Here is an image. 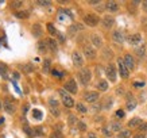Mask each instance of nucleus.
I'll list each match as a JSON object with an SVG mask.
<instances>
[{
    "label": "nucleus",
    "mask_w": 147,
    "mask_h": 138,
    "mask_svg": "<svg viewBox=\"0 0 147 138\" xmlns=\"http://www.w3.org/2000/svg\"><path fill=\"white\" fill-rule=\"evenodd\" d=\"M50 64H51L50 60H45V63H43V72L45 73H47L50 71Z\"/></svg>",
    "instance_id": "33"
},
{
    "label": "nucleus",
    "mask_w": 147,
    "mask_h": 138,
    "mask_svg": "<svg viewBox=\"0 0 147 138\" xmlns=\"http://www.w3.org/2000/svg\"><path fill=\"white\" fill-rule=\"evenodd\" d=\"M38 4L43 5V7H49V5H51V1H47V0H45V1H43V0H39V1H38Z\"/></svg>",
    "instance_id": "41"
},
{
    "label": "nucleus",
    "mask_w": 147,
    "mask_h": 138,
    "mask_svg": "<svg viewBox=\"0 0 147 138\" xmlns=\"http://www.w3.org/2000/svg\"><path fill=\"white\" fill-rule=\"evenodd\" d=\"M105 75H107L108 80L109 81H116V77H117V72H116V68L113 64H109V65H107V68H105Z\"/></svg>",
    "instance_id": "6"
},
{
    "label": "nucleus",
    "mask_w": 147,
    "mask_h": 138,
    "mask_svg": "<svg viewBox=\"0 0 147 138\" xmlns=\"http://www.w3.org/2000/svg\"><path fill=\"white\" fill-rule=\"evenodd\" d=\"M140 131H147V123H142V125L138 127Z\"/></svg>",
    "instance_id": "45"
},
{
    "label": "nucleus",
    "mask_w": 147,
    "mask_h": 138,
    "mask_svg": "<svg viewBox=\"0 0 147 138\" xmlns=\"http://www.w3.org/2000/svg\"><path fill=\"white\" fill-rule=\"evenodd\" d=\"M109 129H111L112 131H119V133H120L121 131V125L119 123V122H111V123H109Z\"/></svg>",
    "instance_id": "24"
},
{
    "label": "nucleus",
    "mask_w": 147,
    "mask_h": 138,
    "mask_svg": "<svg viewBox=\"0 0 147 138\" xmlns=\"http://www.w3.org/2000/svg\"><path fill=\"white\" fill-rule=\"evenodd\" d=\"M47 31L50 33V35H57L58 34L57 30H55V27H54L51 23H47Z\"/></svg>",
    "instance_id": "30"
},
{
    "label": "nucleus",
    "mask_w": 147,
    "mask_h": 138,
    "mask_svg": "<svg viewBox=\"0 0 147 138\" xmlns=\"http://www.w3.org/2000/svg\"><path fill=\"white\" fill-rule=\"evenodd\" d=\"M98 96H100L98 92H96V91H90V92H85L84 99H85V102H88V103H94L98 99Z\"/></svg>",
    "instance_id": "10"
},
{
    "label": "nucleus",
    "mask_w": 147,
    "mask_h": 138,
    "mask_svg": "<svg viewBox=\"0 0 147 138\" xmlns=\"http://www.w3.org/2000/svg\"><path fill=\"white\" fill-rule=\"evenodd\" d=\"M101 24L104 29H112V26L115 24V18L112 16V15H105L104 18L101 19Z\"/></svg>",
    "instance_id": "7"
},
{
    "label": "nucleus",
    "mask_w": 147,
    "mask_h": 138,
    "mask_svg": "<svg viewBox=\"0 0 147 138\" xmlns=\"http://www.w3.org/2000/svg\"><path fill=\"white\" fill-rule=\"evenodd\" d=\"M112 39L115 41L116 44H123L124 42V34L121 30H115L112 33Z\"/></svg>",
    "instance_id": "14"
},
{
    "label": "nucleus",
    "mask_w": 147,
    "mask_h": 138,
    "mask_svg": "<svg viewBox=\"0 0 147 138\" xmlns=\"http://www.w3.org/2000/svg\"><path fill=\"white\" fill-rule=\"evenodd\" d=\"M101 133L105 135L107 138H111L112 134H113V131H112L109 127H107V126H104V127H101Z\"/></svg>",
    "instance_id": "25"
},
{
    "label": "nucleus",
    "mask_w": 147,
    "mask_h": 138,
    "mask_svg": "<svg viewBox=\"0 0 147 138\" xmlns=\"http://www.w3.org/2000/svg\"><path fill=\"white\" fill-rule=\"evenodd\" d=\"M1 108H4V106H3V103H1V100H0V110Z\"/></svg>",
    "instance_id": "54"
},
{
    "label": "nucleus",
    "mask_w": 147,
    "mask_h": 138,
    "mask_svg": "<svg viewBox=\"0 0 147 138\" xmlns=\"http://www.w3.org/2000/svg\"><path fill=\"white\" fill-rule=\"evenodd\" d=\"M104 7H105V10H107L108 12H116L119 10V3L113 1V0H109V1H105Z\"/></svg>",
    "instance_id": "12"
},
{
    "label": "nucleus",
    "mask_w": 147,
    "mask_h": 138,
    "mask_svg": "<svg viewBox=\"0 0 147 138\" xmlns=\"http://www.w3.org/2000/svg\"><path fill=\"white\" fill-rule=\"evenodd\" d=\"M96 88H97L98 91H101V92L107 91L108 89V81L107 80H98L97 84H96Z\"/></svg>",
    "instance_id": "20"
},
{
    "label": "nucleus",
    "mask_w": 147,
    "mask_h": 138,
    "mask_svg": "<svg viewBox=\"0 0 147 138\" xmlns=\"http://www.w3.org/2000/svg\"><path fill=\"white\" fill-rule=\"evenodd\" d=\"M32 35L35 37V38H39L40 35H42V27H40V24H34L32 26Z\"/></svg>",
    "instance_id": "21"
},
{
    "label": "nucleus",
    "mask_w": 147,
    "mask_h": 138,
    "mask_svg": "<svg viewBox=\"0 0 147 138\" xmlns=\"http://www.w3.org/2000/svg\"><path fill=\"white\" fill-rule=\"evenodd\" d=\"M125 99H127V103H125L127 110H128V111H132V110H135V107H136V100L134 99V96H132L131 94H127Z\"/></svg>",
    "instance_id": "13"
},
{
    "label": "nucleus",
    "mask_w": 147,
    "mask_h": 138,
    "mask_svg": "<svg viewBox=\"0 0 147 138\" xmlns=\"http://www.w3.org/2000/svg\"><path fill=\"white\" fill-rule=\"evenodd\" d=\"M50 112H51L54 116L59 115V110H58V108H53V107H50Z\"/></svg>",
    "instance_id": "43"
},
{
    "label": "nucleus",
    "mask_w": 147,
    "mask_h": 138,
    "mask_svg": "<svg viewBox=\"0 0 147 138\" xmlns=\"http://www.w3.org/2000/svg\"><path fill=\"white\" fill-rule=\"evenodd\" d=\"M57 35H58V38H59V41H61V42H63V41H65V38H63L62 34H59V33H58Z\"/></svg>",
    "instance_id": "50"
},
{
    "label": "nucleus",
    "mask_w": 147,
    "mask_h": 138,
    "mask_svg": "<svg viewBox=\"0 0 147 138\" xmlns=\"http://www.w3.org/2000/svg\"><path fill=\"white\" fill-rule=\"evenodd\" d=\"M88 138H97V135L94 133H88Z\"/></svg>",
    "instance_id": "49"
},
{
    "label": "nucleus",
    "mask_w": 147,
    "mask_h": 138,
    "mask_svg": "<svg viewBox=\"0 0 147 138\" xmlns=\"http://www.w3.org/2000/svg\"><path fill=\"white\" fill-rule=\"evenodd\" d=\"M98 20H100V18H98L96 14H86L84 16V22L86 26L89 27H94L98 24Z\"/></svg>",
    "instance_id": "3"
},
{
    "label": "nucleus",
    "mask_w": 147,
    "mask_h": 138,
    "mask_svg": "<svg viewBox=\"0 0 147 138\" xmlns=\"http://www.w3.org/2000/svg\"><path fill=\"white\" fill-rule=\"evenodd\" d=\"M15 15H16L19 19H27L30 14H28V11H18V12L15 14Z\"/></svg>",
    "instance_id": "27"
},
{
    "label": "nucleus",
    "mask_w": 147,
    "mask_h": 138,
    "mask_svg": "<svg viewBox=\"0 0 147 138\" xmlns=\"http://www.w3.org/2000/svg\"><path fill=\"white\" fill-rule=\"evenodd\" d=\"M77 122H78V120L76 119V116H74V115H69V123H70V125H74V123L77 125Z\"/></svg>",
    "instance_id": "42"
},
{
    "label": "nucleus",
    "mask_w": 147,
    "mask_h": 138,
    "mask_svg": "<svg viewBox=\"0 0 147 138\" xmlns=\"http://www.w3.org/2000/svg\"><path fill=\"white\" fill-rule=\"evenodd\" d=\"M46 41V44H47V48H49L50 52H53V53H55L58 49V46H57V42H55V39H53V38H47Z\"/></svg>",
    "instance_id": "18"
},
{
    "label": "nucleus",
    "mask_w": 147,
    "mask_h": 138,
    "mask_svg": "<svg viewBox=\"0 0 147 138\" xmlns=\"http://www.w3.org/2000/svg\"><path fill=\"white\" fill-rule=\"evenodd\" d=\"M0 75H3L4 77L7 76V65L4 63H0Z\"/></svg>",
    "instance_id": "32"
},
{
    "label": "nucleus",
    "mask_w": 147,
    "mask_h": 138,
    "mask_svg": "<svg viewBox=\"0 0 147 138\" xmlns=\"http://www.w3.org/2000/svg\"><path fill=\"white\" fill-rule=\"evenodd\" d=\"M119 138H131V131L129 130H121L119 133Z\"/></svg>",
    "instance_id": "29"
},
{
    "label": "nucleus",
    "mask_w": 147,
    "mask_h": 138,
    "mask_svg": "<svg viewBox=\"0 0 147 138\" xmlns=\"http://www.w3.org/2000/svg\"><path fill=\"white\" fill-rule=\"evenodd\" d=\"M140 41H142V35H140L139 33H135V34H132V35L128 37V42L131 45H134V46H136V45L140 44Z\"/></svg>",
    "instance_id": "16"
},
{
    "label": "nucleus",
    "mask_w": 147,
    "mask_h": 138,
    "mask_svg": "<svg viewBox=\"0 0 147 138\" xmlns=\"http://www.w3.org/2000/svg\"><path fill=\"white\" fill-rule=\"evenodd\" d=\"M134 87H138V88H140V87H144V83H143V81H135V83H134Z\"/></svg>",
    "instance_id": "46"
},
{
    "label": "nucleus",
    "mask_w": 147,
    "mask_h": 138,
    "mask_svg": "<svg viewBox=\"0 0 147 138\" xmlns=\"http://www.w3.org/2000/svg\"><path fill=\"white\" fill-rule=\"evenodd\" d=\"M123 60H124V64H125V67H127V69H128L129 72H131V71H134V68H135L134 57H132L131 54H125Z\"/></svg>",
    "instance_id": "11"
},
{
    "label": "nucleus",
    "mask_w": 147,
    "mask_h": 138,
    "mask_svg": "<svg viewBox=\"0 0 147 138\" xmlns=\"http://www.w3.org/2000/svg\"><path fill=\"white\" fill-rule=\"evenodd\" d=\"M23 71H24V73H31V72L34 71V68H32L30 64H24V65H23Z\"/></svg>",
    "instance_id": "34"
},
{
    "label": "nucleus",
    "mask_w": 147,
    "mask_h": 138,
    "mask_svg": "<svg viewBox=\"0 0 147 138\" xmlns=\"http://www.w3.org/2000/svg\"><path fill=\"white\" fill-rule=\"evenodd\" d=\"M23 130H24V133L28 134V135H32V134H34V131H32V130L30 129V127H28V125H27V123H26L24 126H23Z\"/></svg>",
    "instance_id": "39"
},
{
    "label": "nucleus",
    "mask_w": 147,
    "mask_h": 138,
    "mask_svg": "<svg viewBox=\"0 0 147 138\" xmlns=\"http://www.w3.org/2000/svg\"><path fill=\"white\" fill-rule=\"evenodd\" d=\"M77 127H78V130H81V131H85V130H86V125H85L84 122H81V120L77 122Z\"/></svg>",
    "instance_id": "37"
},
{
    "label": "nucleus",
    "mask_w": 147,
    "mask_h": 138,
    "mask_svg": "<svg viewBox=\"0 0 147 138\" xmlns=\"http://www.w3.org/2000/svg\"><path fill=\"white\" fill-rule=\"evenodd\" d=\"M124 115H125V112L123 111V110H117V111H116V118H119V119H123Z\"/></svg>",
    "instance_id": "40"
},
{
    "label": "nucleus",
    "mask_w": 147,
    "mask_h": 138,
    "mask_svg": "<svg viewBox=\"0 0 147 138\" xmlns=\"http://www.w3.org/2000/svg\"><path fill=\"white\" fill-rule=\"evenodd\" d=\"M142 7H143V11H144V12H147V0L142 3Z\"/></svg>",
    "instance_id": "48"
},
{
    "label": "nucleus",
    "mask_w": 147,
    "mask_h": 138,
    "mask_svg": "<svg viewBox=\"0 0 147 138\" xmlns=\"http://www.w3.org/2000/svg\"><path fill=\"white\" fill-rule=\"evenodd\" d=\"M71 61L74 64V67H77V68L84 67V57H82V54H81L80 52H77V50H74V52L71 53Z\"/></svg>",
    "instance_id": "5"
},
{
    "label": "nucleus",
    "mask_w": 147,
    "mask_h": 138,
    "mask_svg": "<svg viewBox=\"0 0 147 138\" xmlns=\"http://www.w3.org/2000/svg\"><path fill=\"white\" fill-rule=\"evenodd\" d=\"M51 73H53V76H55V77H61V73H59V72L57 71V69H53V71H51Z\"/></svg>",
    "instance_id": "47"
},
{
    "label": "nucleus",
    "mask_w": 147,
    "mask_h": 138,
    "mask_svg": "<svg viewBox=\"0 0 147 138\" xmlns=\"http://www.w3.org/2000/svg\"><path fill=\"white\" fill-rule=\"evenodd\" d=\"M135 53H136L138 57H144L146 56V45H140L139 48H136Z\"/></svg>",
    "instance_id": "23"
},
{
    "label": "nucleus",
    "mask_w": 147,
    "mask_h": 138,
    "mask_svg": "<svg viewBox=\"0 0 147 138\" xmlns=\"http://www.w3.org/2000/svg\"><path fill=\"white\" fill-rule=\"evenodd\" d=\"M38 50H39V53H46V52L49 50L46 41H39V42H38Z\"/></svg>",
    "instance_id": "22"
},
{
    "label": "nucleus",
    "mask_w": 147,
    "mask_h": 138,
    "mask_svg": "<svg viewBox=\"0 0 147 138\" xmlns=\"http://www.w3.org/2000/svg\"><path fill=\"white\" fill-rule=\"evenodd\" d=\"M1 123H4V118H0V125Z\"/></svg>",
    "instance_id": "53"
},
{
    "label": "nucleus",
    "mask_w": 147,
    "mask_h": 138,
    "mask_svg": "<svg viewBox=\"0 0 147 138\" xmlns=\"http://www.w3.org/2000/svg\"><path fill=\"white\" fill-rule=\"evenodd\" d=\"M65 91L70 94H77V83L74 79H70L65 83Z\"/></svg>",
    "instance_id": "8"
},
{
    "label": "nucleus",
    "mask_w": 147,
    "mask_h": 138,
    "mask_svg": "<svg viewBox=\"0 0 147 138\" xmlns=\"http://www.w3.org/2000/svg\"><path fill=\"white\" fill-rule=\"evenodd\" d=\"M124 92V89L123 88H117V94H123Z\"/></svg>",
    "instance_id": "52"
},
{
    "label": "nucleus",
    "mask_w": 147,
    "mask_h": 138,
    "mask_svg": "<svg viewBox=\"0 0 147 138\" xmlns=\"http://www.w3.org/2000/svg\"><path fill=\"white\" fill-rule=\"evenodd\" d=\"M117 68H119V73H120L121 79H128L129 71L127 69V67H125L124 60H123V58H117Z\"/></svg>",
    "instance_id": "4"
},
{
    "label": "nucleus",
    "mask_w": 147,
    "mask_h": 138,
    "mask_svg": "<svg viewBox=\"0 0 147 138\" xmlns=\"http://www.w3.org/2000/svg\"><path fill=\"white\" fill-rule=\"evenodd\" d=\"M32 116H34L35 119H40V118H42V111H39V110H32Z\"/></svg>",
    "instance_id": "35"
},
{
    "label": "nucleus",
    "mask_w": 147,
    "mask_h": 138,
    "mask_svg": "<svg viewBox=\"0 0 147 138\" xmlns=\"http://www.w3.org/2000/svg\"><path fill=\"white\" fill-rule=\"evenodd\" d=\"M11 7H12V8H22L23 1H12V3H11Z\"/></svg>",
    "instance_id": "36"
},
{
    "label": "nucleus",
    "mask_w": 147,
    "mask_h": 138,
    "mask_svg": "<svg viewBox=\"0 0 147 138\" xmlns=\"http://www.w3.org/2000/svg\"><path fill=\"white\" fill-rule=\"evenodd\" d=\"M90 41H92V45L94 48H101L102 46V39L98 34H92L90 35Z\"/></svg>",
    "instance_id": "17"
},
{
    "label": "nucleus",
    "mask_w": 147,
    "mask_h": 138,
    "mask_svg": "<svg viewBox=\"0 0 147 138\" xmlns=\"http://www.w3.org/2000/svg\"><path fill=\"white\" fill-rule=\"evenodd\" d=\"M69 30H70V34H74L76 31H80V30H82V24H78V23H77V24H73V26H71Z\"/></svg>",
    "instance_id": "28"
},
{
    "label": "nucleus",
    "mask_w": 147,
    "mask_h": 138,
    "mask_svg": "<svg viewBox=\"0 0 147 138\" xmlns=\"http://www.w3.org/2000/svg\"><path fill=\"white\" fill-rule=\"evenodd\" d=\"M50 138H63V135L61 131H54V133L50 134Z\"/></svg>",
    "instance_id": "38"
},
{
    "label": "nucleus",
    "mask_w": 147,
    "mask_h": 138,
    "mask_svg": "<svg viewBox=\"0 0 147 138\" xmlns=\"http://www.w3.org/2000/svg\"><path fill=\"white\" fill-rule=\"evenodd\" d=\"M134 138H146V137H144V135H143V134H138V135H135Z\"/></svg>",
    "instance_id": "51"
},
{
    "label": "nucleus",
    "mask_w": 147,
    "mask_h": 138,
    "mask_svg": "<svg viewBox=\"0 0 147 138\" xmlns=\"http://www.w3.org/2000/svg\"><path fill=\"white\" fill-rule=\"evenodd\" d=\"M117 138H119V137H117Z\"/></svg>",
    "instance_id": "55"
},
{
    "label": "nucleus",
    "mask_w": 147,
    "mask_h": 138,
    "mask_svg": "<svg viewBox=\"0 0 147 138\" xmlns=\"http://www.w3.org/2000/svg\"><path fill=\"white\" fill-rule=\"evenodd\" d=\"M58 94H59V96H61V100H62L63 106L67 107V108H71V107H74L76 104H74V100H73V98H71L70 95L67 94L65 89H59L58 91Z\"/></svg>",
    "instance_id": "2"
},
{
    "label": "nucleus",
    "mask_w": 147,
    "mask_h": 138,
    "mask_svg": "<svg viewBox=\"0 0 147 138\" xmlns=\"http://www.w3.org/2000/svg\"><path fill=\"white\" fill-rule=\"evenodd\" d=\"M84 56L88 58V60L96 58V50H94V48H92L89 45H85L84 46Z\"/></svg>",
    "instance_id": "9"
},
{
    "label": "nucleus",
    "mask_w": 147,
    "mask_h": 138,
    "mask_svg": "<svg viewBox=\"0 0 147 138\" xmlns=\"http://www.w3.org/2000/svg\"><path fill=\"white\" fill-rule=\"evenodd\" d=\"M49 107H53V108H58V100L55 98H50L49 99Z\"/></svg>",
    "instance_id": "31"
},
{
    "label": "nucleus",
    "mask_w": 147,
    "mask_h": 138,
    "mask_svg": "<svg viewBox=\"0 0 147 138\" xmlns=\"http://www.w3.org/2000/svg\"><path fill=\"white\" fill-rule=\"evenodd\" d=\"M3 106H4V110L8 112V114H13V112H15V110H16V107H15L13 102H11L9 99H4Z\"/></svg>",
    "instance_id": "15"
},
{
    "label": "nucleus",
    "mask_w": 147,
    "mask_h": 138,
    "mask_svg": "<svg viewBox=\"0 0 147 138\" xmlns=\"http://www.w3.org/2000/svg\"><path fill=\"white\" fill-rule=\"evenodd\" d=\"M35 134L36 135H42V134H43L42 133V129H40V127H35V129H34V135H35Z\"/></svg>",
    "instance_id": "44"
},
{
    "label": "nucleus",
    "mask_w": 147,
    "mask_h": 138,
    "mask_svg": "<svg viewBox=\"0 0 147 138\" xmlns=\"http://www.w3.org/2000/svg\"><path fill=\"white\" fill-rule=\"evenodd\" d=\"M76 108H77V111L81 112V114H85V112H88V108L82 104V103H77L76 104Z\"/></svg>",
    "instance_id": "26"
},
{
    "label": "nucleus",
    "mask_w": 147,
    "mask_h": 138,
    "mask_svg": "<svg viewBox=\"0 0 147 138\" xmlns=\"http://www.w3.org/2000/svg\"><path fill=\"white\" fill-rule=\"evenodd\" d=\"M90 79H92V72L88 68H82L80 72H78V80L82 85H88L89 84Z\"/></svg>",
    "instance_id": "1"
},
{
    "label": "nucleus",
    "mask_w": 147,
    "mask_h": 138,
    "mask_svg": "<svg viewBox=\"0 0 147 138\" xmlns=\"http://www.w3.org/2000/svg\"><path fill=\"white\" fill-rule=\"evenodd\" d=\"M142 123H143V122H142V119H140V118H132V119L128 122V127H131V129L136 127V129H138Z\"/></svg>",
    "instance_id": "19"
}]
</instances>
